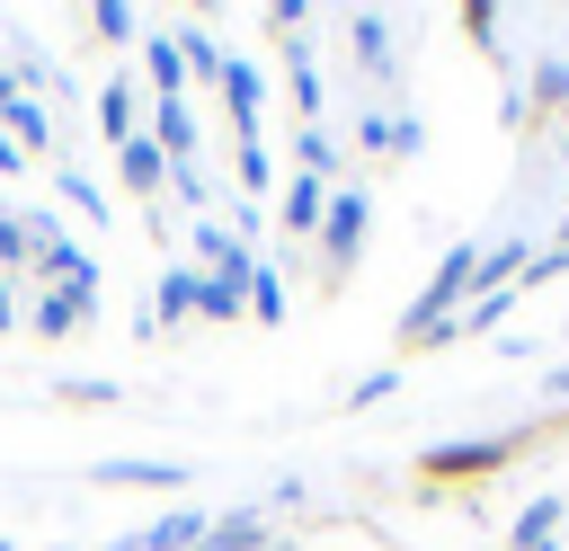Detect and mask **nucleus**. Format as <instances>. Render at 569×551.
I'll list each match as a JSON object with an SVG mask.
<instances>
[{
    "label": "nucleus",
    "instance_id": "c756f323",
    "mask_svg": "<svg viewBox=\"0 0 569 551\" xmlns=\"http://www.w3.org/2000/svg\"><path fill=\"white\" fill-rule=\"evenodd\" d=\"M267 27H276V36H302L311 9H302V0H267Z\"/></svg>",
    "mask_w": 569,
    "mask_h": 551
},
{
    "label": "nucleus",
    "instance_id": "cd10ccee",
    "mask_svg": "<svg viewBox=\"0 0 569 551\" xmlns=\"http://www.w3.org/2000/svg\"><path fill=\"white\" fill-rule=\"evenodd\" d=\"M382 400H400V364H373V373H356L338 409H382Z\"/></svg>",
    "mask_w": 569,
    "mask_h": 551
},
{
    "label": "nucleus",
    "instance_id": "9b49d317",
    "mask_svg": "<svg viewBox=\"0 0 569 551\" xmlns=\"http://www.w3.org/2000/svg\"><path fill=\"white\" fill-rule=\"evenodd\" d=\"M142 107H151L142 80H133V71H107V89H98V133H107V151H124V142L142 133Z\"/></svg>",
    "mask_w": 569,
    "mask_h": 551
},
{
    "label": "nucleus",
    "instance_id": "39448f33",
    "mask_svg": "<svg viewBox=\"0 0 569 551\" xmlns=\"http://www.w3.org/2000/svg\"><path fill=\"white\" fill-rule=\"evenodd\" d=\"M356 151L409 169V160L427 151V116H409V107H365V116H356Z\"/></svg>",
    "mask_w": 569,
    "mask_h": 551
},
{
    "label": "nucleus",
    "instance_id": "72a5a7b5",
    "mask_svg": "<svg viewBox=\"0 0 569 551\" xmlns=\"http://www.w3.org/2000/svg\"><path fill=\"white\" fill-rule=\"evenodd\" d=\"M9 329H18V284L0 276V338H9Z\"/></svg>",
    "mask_w": 569,
    "mask_h": 551
},
{
    "label": "nucleus",
    "instance_id": "4468645a",
    "mask_svg": "<svg viewBox=\"0 0 569 551\" xmlns=\"http://www.w3.org/2000/svg\"><path fill=\"white\" fill-rule=\"evenodd\" d=\"M204 524H213L204 507H169V515H151V524H133V533H124L116 551H196V542H204Z\"/></svg>",
    "mask_w": 569,
    "mask_h": 551
},
{
    "label": "nucleus",
    "instance_id": "a211bd4d",
    "mask_svg": "<svg viewBox=\"0 0 569 551\" xmlns=\"http://www.w3.org/2000/svg\"><path fill=\"white\" fill-rule=\"evenodd\" d=\"M196 551H276V533H267V515L258 507H231V515H213L204 524V542Z\"/></svg>",
    "mask_w": 569,
    "mask_h": 551
},
{
    "label": "nucleus",
    "instance_id": "c9c22d12",
    "mask_svg": "<svg viewBox=\"0 0 569 551\" xmlns=\"http://www.w3.org/2000/svg\"><path fill=\"white\" fill-rule=\"evenodd\" d=\"M0 551H9V542H0Z\"/></svg>",
    "mask_w": 569,
    "mask_h": 551
},
{
    "label": "nucleus",
    "instance_id": "dca6fc26",
    "mask_svg": "<svg viewBox=\"0 0 569 551\" xmlns=\"http://www.w3.org/2000/svg\"><path fill=\"white\" fill-rule=\"evenodd\" d=\"M116 187H124V196H142V213H151V204L169 196V160H160V142H142V133H133V142L116 151Z\"/></svg>",
    "mask_w": 569,
    "mask_h": 551
},
{
    "label": "nucleus",
    "instance_id": "6e6552de",
    "mask_svg": "<svg viewBox=\"0 0 569 551\" xmlns=\"http://www.w3.org/2000/svg\"><path fill=\"white\" fill-rule=\"evenodd\" d=\"M276 80H284V107L302 124H320V44L311 36H276Z\"/></svg>",
    "mask_w": 569,
    "mask_h": 551
},
{
    "label": "nucleus",
    "instance_id": "7c9ffc66",
    "mask_svg": "<svg viewBox=\"0 0 569 551\" xmlns=\"http://www.w3.org/2000/svg\"><path fill=\"white\" fill-rule=\"evenodd\" d=\"M240 311H249V302H240L231 284H213V276H204V320H240Z\"/></svg>",
    "mask_w": 569,
    "mask_h": 551
},
{
    "label": "nucleus",
    "instance_id": "393cba45",
    "mask_svg": "<svg viewBox=\"0 0 569 551\" xmlns=\"http://www.w3.org/2000/svg\"><path fill=\"white\" fill-rule=\"evenodd\" d=\"M89 36H98V44H142L133 0H98V9H89Z\"/></svg>",
    "mask_w": 569,
    "mask_h": 551
},
{
    "label": "nucleus",
    "instance_id": "f257e3e1",
    "mask_svg": "<svg viewBox=\"0 0 569 551\" xmlns=\"http://www.w3.org/2000/svg\"><path fill=\"white\" fill-rule=\"evenodd\" d=\"M551 435H569V409H551V418H525V427H489V435H445V444H427V453L409 462V480H418L427 498H453V489H489L498 471L533 462Z\"/></svg>",
    "mask_w": 569,
    "mask_h": 551
},
{
    "label": "nucleus",
    "instance_id": "2f4dec72",
    "mask_svg": "<svg viewBox=\"0 0 569 551\" xmlns=\"http://www.w3.org/2000/svg\"><path fill=\"white\" fill-rule=\"evenodd\" d=\"M542 400H551V409H569V364H551V373H542Z\"/></svg>",
    "mask_w": 569,
    "mask_h": 551
},
{
    "label": "nucleus",
    "instance_id": "20e7f679",
    "mask_svg": "<svg viewBox=\"0 0 569 551\" xmlns=\"http://www.w3.org/2000/svg\"><path fill=\"white\" fill-rule=\"evenodd\" d=\"M213 98H222V124H231V142L267 133V62H258V53H222V80H213Z\"/></svg>",
    "mask_w": 569,
    "mask_h": 551
},
{
    "label": "nucleus",
    "instance_id": "412c9836",
    "mask_svg": "<svg viewBox=\"0 0 569 551\" xmlns=\"http://www.w3.org/2000/svg\"><path fill=\"white\" fill-rule=\"evenodd\" d=\"M169 36H178V62H187V89H213V80H222V44H213L196 18H178Z\"/></svg>",
    "mask_w": 569,
    "mask_h": 551
},
{
    "label": "nucleus",
    "instance_id": "f8f14e48",
    "mask_svg": "<svg viewBox=\"0 0 569 551\" xmlns=\"http://www.w3.org/2000/svg\"><path fill=\"white\" fill-rule=\"evenodd\" d=\"M320 213H329V187H320V178H276V222H284L293 249H311Z\"/></svg>",
    "mask_w": 569,
    "mask_h": 551
},
{
    "label": "nucleus",
    "instance_id": "f03ea898",
    "mask_svg": "<svg viewBox=\"0 0 569 551\" xmlns=\"http://www.w3.org/2000/svg\"><path fill=\"white\" fill-rule=\"evenodd\" d=\"M471 258H480L471 240L436 258V276H427V293H418V302L400 311V329H391V364H400V355H436V347H453V311L471 302Z\"/></svg>",
    "mask_w": 569,
    "mask_h": 551
},
{
    "label": "nucleus",
    "instance_id": "6ab92c4d",
    "mask_svg": "<svg viewBox=\"0 0 569 551\" xmlns=\"http://www.w3.org/2000/svg\"><path fill=\"white\" fill-rule=\"evenodd\" d=\"M516 89H525V107H533L525 124H542V116H569V53H542V62H533V80H516Z\"/></svg>",
    "mask_w": 569,
    "mask_h": 551
},
{
    "label": "nucleus",
    "instance_id": "b1692460",
    "mask_svg": "<svg viewBox=\"0 0 569 551\" xmlns=\"http://www.w3.org/2000/svg\"><path fill=\"white\" fill-rule=\"evenodd\" d=\"M551 533H560V498H533V507L516 515V533H507V551H560Z\"/></svg>",
    "mask_w": 569,
    "mask_h": 551
},
{
    "label": "nucleus",
    "instance_id": "a878e982",
    "mask_svg": "<svg viewBox=\"0 0 569 551\" xmlns=\"http://www.w3.org/2000/svg\"><path fill=\"white\" fill-rule=\"evenodd\" d=\"M507 311H516V293H471V302L453 311V338H489Z\"/></svg>",
    "mask_w": 569,
    "mask_h": 551
},
{
    "label": "nucleus",
    "instance_id": "f3484780",
    "mask_svg": "<svg viewBox=\"0 0 569 551\" xmlns=\"http://www.w3.org/2000/svg\"><path fill=\"white\" fill-rule=\"evenodd\" d=\"M0 133H9L27 160H44V151H53V116H44V98H27V89H18V98L0 107Z\"/></svg>",
    "mask_w": 569,
    "mask_h": 551
},
{
    "label": "nucleus",
    "instance_id": "473e14b6",
    "mask_svg": "<svg viewBox=\"0 0 569 551\" xmlns=\"http://www.w3.org/2000/svg\"><path fill=\"white\" fill-rule=\"evenodd\" d=\"M27 169H36V160H27V151H18L9 133H0V178H27Z\"/></svg>",
    "mask_w": 569,
    "mask_h": 551
},
{
    "label": "nucleus",
    "instance_id": "ddd939ff",
    "mask_svg": "<svg viewBox=\"0 0 569 551\" xmlns=\"http://www.w3.org/2000/svg\"><path fill=\"white\" fill-rule=\"evenodd\" d=\"M98 489H187V462H151V453H116V462H89Z\"/></svg>",
    "mask_w": 569,
    "mask_h": 551
},
{
    "label": "nucleus",
    "instance_id": "f704fd0d",
    "mask_svg": "<svg viewBox=\"0 0 569 551\" xmlns=\"http://www.w3.org/2000/svg\"><path fill=\"white\" fill-rule=\"evenodd\" d=\"M551 249H560V258H569V213H560V240H551Z\"/></svg>",
    "mask_w": 569,
    "mask_h": 551
},
{
    "label": "nucleus",
    "instance_id": "1a4fd4ad",
    "mask_svg": "<svg viewBox=\"0 0 569 551\" xmlns=\"http://www.w3.org/2000/svg\"><path fill=\"white\" fill-rule=\"evenodd\" d=\"M142 311H151V329L196 320V311H204V267H196V258H169V267L151 276V302H142Z\"/></svg>",
    "mask_w": 569,
    "mask_h": 551
},
{
    "label": "nucleus",
    "instance_id": "9d476101",
    "mask_svg": "<svg viewBox=\"0 0 569 551\" xmlns=\"http://www.w3.org/2000/svg\"><path fill=\"white\" fill-rule=\"evenodd\" d=\"M347 44H356V71L365 80H400V27L382 9H347Z\"/></svg>",
    "mask_w": 569,
    "mask_h": 551
},
{
    "label": "nucleus",
    "instance_id": "aec40b11",
    "mask_svg": "<svg viewBox=\"0 0 569 551\" xmlns=\"http://www.w3.org/2000/svg\"><path fill=\"white\" fill-rule=\"evenodd\" d=\"M453 27H462V44H471L480 62H498V71H507V44H498V0H462V9H453ZM507 80H516V71H507Z\"/></svg>",
    "mask_w": 569,
    "mask_h": 551
},
{
    "label": "nucleus",
    "instance_id": "423d86ee",
    "mask_svg": "<svg viewBox=\"0 0 569 551\" xmlns=\"http://www.w3.org/2000/svg\"><path fill=\"white\" fill-rule=\"evenodd\" d=\"M18 320H27L36 338H80V329L98 320V293H71V284H27Z\"/></svg>",
    "mask_w": 569,
    "mask_h": 551
},
{
    "label": "nucleus",
    "instance_id": "2eb2a0df",
    "mask_svg": "<svg viewBox=\"0 0 569 551\" xmlns=\"http://www.w3.org/2000/svg\"><path fill=\"white\" fill-rule=\"evenodd\" d=\"M293 178H320V187H347V142L329 124H293Z\"/></svg>",
    "mask_w": 569,
    "mask_h": 551
},
{
    "label": "nucleus",
    "instance_id": "c85d7f7f",
    "mask_svg": "<svg viewBox=\"0 0 569 551\" xmlns=\"http://www.w3.org/2000/svg\"><path fill=\"white\" fill-rule=\"evenodd\" d=\"M0 276H36V249H27V222L0 213Z\"/></svg>",
    "mask_w": 569,
    "mask_h": 551
},
{
    "label": "nucleus",
    "instance_id": "bb28decb",
    "mask_svg": "<svg viewBox=\"0 0 569 551\" xmlns=\"http://www.w3.org/2000/svg\"><path fill=\"white\" fill-rule=\"evenodd\" d=\"M53 400H62V409H116L124 391H116L107 373H62V382H53Z\"/></svg>",
    "mask_w": 569,
    "mask_h": 551
},
{
    "label": "nucleus",
    "instance_id": "0eeeda50",
    "mask_svg": "<svg viewBox=\"0 0 569 551\" xmlns=\"http://www.w3.org/2000/svg\"><path fill=\"white\" fill-rule=\"evenodd\" d=\"M142 142H160V160H169V169H187V160L204 151L196 98H151V107H142Z\"/></svg>",
    "mask_w": 569,
    "mask_h": 551
},
{
    "label": "nucleus",
    "instance_id": "7ed1b4c3",
    "mask_svg": "<svg viewBox=\"0 0 569 551\" xmlns=\"http://www.w3.org/2000/svg\"><path fill=\"white\" fill-rule=\"evenodd\" d=\"M365 231H373V196H365V178H347V187H329V213H320V231H311V267H320V293H338L347 276H356V258H365Z\"/></svg>",
    "mask_w": 569,
    "mask_h": 551
},
{
    "label": "nucleus",
    "instance_id": "4be33fe9",
    "mask_svg": "<svg viewBox=\"0 0 569 551\" xmlns=\"http://www.w3.org/2000/svg\"><path fill=\"white\" fill-rule=\"evenodd\" d=\"M240 302H249V320H258V329H284V267H276V258H258V276H249V293H240Z\"/></svg>",
    "mask_w": 569,
    "mask_h": 551
},
{
    "label": "nucleus",
    "instance_id": "5701e85b",
    "mask_svg": "<svg viewBox=\"0 0 569 551\" xmlns=\"http://www.w3.org/2000/svg\"><path fill=\"white\" fill-rule=\"evenodd\" d=\"M53 187H62V213H80V222H98V231H107V213H116V204H107V187H98L89 169H62Z\"/></svg>",
    "mask_w": 569,
    "mask_h": 551
}]
</instances>
